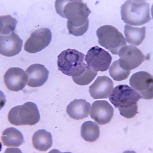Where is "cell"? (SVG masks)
<instances>
[{"label":"cell","mask_w":153,"mask_h":153,"mask_svg":"<svg viewBox=\"0 0 153 153\" xmlns=\"http://www.w3.org/2000/svg\"><path fill=\"white\" fill-rule=\"evenodd\" d=\"M32 142L33 147L36 149L45 152L52 146V136L50 132L45 130H39L34 133Z\"/></svg>","instance_id":"cell-17"},{"label":"cell","mask_w":153,"mask_h":153,"mask_svg":"<svg viewBox=\"0 0 153 153\" xmlns=\"http://www.w3.org/2000/svg\"><path fill=\"white\" fill-rule=\"evenodd\" d=\"M1 138L3 144L7 147H19L24 142L22 133L13 127L5 129L2 134Z\"/></svg>","instance_id":"cell-19"},{"label":"cell","mask_w":153,"mask_h":153,"mask_svg":"<svg viewBox=\"0 0 153 153\" xmlns=\"http://www.w3.org/2000/svg\"><path fill=\"white\" fill-rule=\"evenodd\" d=\"M18 23L15 18L7 15L1 16V34L8 35L15 30Z\"/></svg>","instance_id":"cell-21"},{"label":"cell","mask_w":153,"mask_h":153,"mask_svg":"<svg viewBox=\"0 0 153 153\" xmlns=\"http://www.w3.org/2000/svg\"><path fill=\"white\" fill-rule=\"evenodd\" d=\"M8 119L9 122L14 125L33 126L39 122L40 116L36 105L28 102L11 108L8 113Z\"/></svg>","instance_id":"cell-5"},{"label":"cell","mask_w":153,"mask_h":153,"mask_svg":"<svg viewBox=\"0 0 153 153\" xmlns=\"http://www.w3.org/2000/svg\"><path fill=\"white\" fill-rule=\"evenodd\" d=\"M109 96L111 102L115 107L118 108L120 114L124 117L131 119L138 113L137 103L142 97L128 85L116 86Z\"/></svg>","instance_id":"cell-2"},{"label":"cell","mask_w":153,"mask_h":153,"mask_svg":"<svg viewBox=\"0 0 153 153\" xmlns=\"http://www.w3.org/2000/svg\"><path fill=\"white\" fill-rule=\"evenodd\" d=\"M96 34L99 44L109 50L112 54L118 55L120 49L127 45L123 34L111 25H105L99 27Z\"/></svg>","instance_id":"cell-6"},{"label":"cell","mask_w":153,"mask_h":153,"mask_svg":"<svg viewBox=\"0 0 153 153\" xmlns=\"http://www.w3.org/2000/svg\"><path fill=\"white\" fill-rule=\"evenodd\" d=\"M130 85L140 96L146 100L153 98V76L144 71L135 73L131 76Z\"/></svg>","instance_id":"cell-9"},{"label":"cell","mask_w":153,"mask_h":153,"mask_svg":"<svg viewBox=\"0 0 153 153\" xmlns=\"http://www.w3.org/2000/svg\"><path fill=\"white\" fill-rule=\"evenodd\" d=\"M97 74V72L93 70L88 66L86 71L81 76L77 77H72V79L76 84L80 85H85L92 82Z\"/></svg>","instance_id":"cell-23"},{"label":"cell","mask_w":153,"mask_h":153,"mask_svg":"<svg viewBox=\"0 0 153 153\" xmlns=\"http://www.w3.org/2000/svg\"><path fill=\"white\" fill-rule=\"evenodd\" d=\"M100 133L99 127L94 122L91 121H86L81 126V136L87 142H96L99 137Z\"/></svg>","instance_id":"cell-20"},{"label":"cell","mask_w":153,"mask_h":153,"mask_svg":"<svg viewBox=\"0 0 153 153\" xmlns=\"http://www.w3.org/2000/svg\"><path fill=\"white\" fill-rule=\"evenodd\" d=\"M113 87L112 81L108 76H100L89 87V93L94 99L108 98Z\"/></svg>","instance_id":"cell-14"},{"label":"cell","mask_w":153,"mask_h":153,"mask_svg":"<svg viewBox=\"0 0 153 153\" xmlns=\"http://www.w3.org/2000/svg\"><path fill=\"white\" fill-rule=\"evenodd\" d=\"M52 37L50 29L45 28L37 29L31 33L25 43L24 50L30 53L39 52L49 45Z\"/></svg>","instance_id":"cell-10"},{"label":"cell","mask_w":153,"mask_h":153,"mask_svg":"<svg viewBox=\"0 0 153 153\" xmlns=\"http://www.w3.org/2000/svg\"><path fill=\"white\" fill-rule=\"evenodd\" d=\"M114 113V108L108 101L97 100L92 105L90 116L98 124L105 125L111 121Z\"/></svg>","instance_id":"cell-12"},{"label":"cell","mask_w":153,"mask_h":153,"mask_svg":"<svg viewBox=\"0 0 153 153\" xmlns=\"http://www.w3.org/2000/svg\"><path fill=\"white\" fill-rule=\"evenodd\" d=\"M55 7L57 13L67 19L69 33L75 36H82L87 31L88 19L91 11L82 1H56Z\"/></svg>","instance_id":"cell-1"},{"label":"cell","mask_w":153,"mask_h":153,"mask_svg":"<svg viewBox=\"0 0 153 153\" xmlns=\"http://www.w3.org/2000/svg\"><path fill=\"white\" fill-rule=\"evenodd\" d=\"M85 61L84 54L76 49L68 48L63 51L58 56V69L72 77H79L88 67Z\"/></svg>","instance_id":"cell-3"},{"label":"cell","mask_w":153,"mask_h":153,"mask_svg":"<svg viewBox=\"0 0 153 153\" xmlns=\"http://www.w3.org/2000/svg\"><path fill=\"white\" fill-rule=\"evenodd\" d=\"M150 7L145 1H127L121 7L122 19L133 26H142L152 19Z\"/></svg>","instance_id":"cell-4"},{"label":"cell","mask_w":153,"mask_h":153,"mask_svg":"<svg viewBox=\"0 0 153 153\" xmlns=\"http://www.w3.org/2000/svg\"><path fill=\"white\" fill-rule=\"evenodd\" d=\"M28 79L26 72L19 68H10L4 76L5 86L8 90L14 92L22 90L26 86Z\"/></svg>","instance_id":"cell-11"},{"label":"cell","mask_w":153,"mask_h":153,"mask_svg":"<svg viewBox=\"0 0 153 153\" xmlns=\"http://www.w3.org/2000/svg\"><path fill=\"white\" fill-rule=\"evenodd\" d=\"M111 77L115 81H120L125 80L128 77L130 71H126L120 66L118 60L114 61L109 69Z\"/></svg>","instance_id":"cell-22"},{"label":"cell","mask_w":153,"mask_h":153,"mask_svg":"<svg viewBox=\"0 0 153 153\" xmlns=\"http://www.w3.org/2000/svg\"><path fill=\"white\" fill-rule=\"evenodd\" d=\"M28 76L27 85L35 88L43 85L48 80L49 71L43 65L35 63L30 66L26 70Z\"/></svg>","instance_id":"cell-15"},{"label":"cell","mask_w":153,"mask_h":153,"mask_svg":"<svg viewBox=\"0 0 153 153\" xmlns=\"http://www.w3.org/2000/svg\"><path fill=\"white\" fill-rule=\"evenodd\" d=\"M0 52L2 55L8 57L19 54L22 49L23 41L14 32L9 35L0 36Z\"/></svg>","instance_id":"cell-13"},{"label":"cell","mask_w":153,"mask_h":153,"mask_svg":"<svg viewBox=\"0 0 153 153\" xmlns=\"http://www.w3.org/2000/svg\"><path fill=\"white\" fill-rule=\"evenodd\" d=\"M146 28L132 27L128 25H125L124 33L126 40L131 45L138 46L141 45L145 39Z\"/></svg>","instance_id":"cell-18"},{"label":"cell","mask_w":153,"mask_h":153,"mask_svg":"<svg viewBox=\"0 0 153 153\" xmlns=\"http://www.w3.org/2000/svg\"><path fill=\"white\" fill-rule=\"evenodd\" d=\"M91 106V104L85 100L76 99L67 107L66 111L71 118L76 120H82L88 117Z\"/></svg>","instance_id":"cell-16"},{"label":"cell","mask_w":153,"mask_h":153,"mask_svg":"<svg viewBox=\"0 0 153 153\" xmlns=\"http://www.w3.org/2000/svg\"><path fill=\"white\" fill-rule=\"evenodd\" d=\"M119 64L126 71L134 69L139 66L147 59L141 50L132 45H126L119 51Z\"/></svg>","instance_id":"cell-7"},{"label":"cell","mask_w":153,"mask_h":153,"mask_svg":"<svg viewBox=\"0 0 153 153\" xmlns=\"http://www.w3.org/2000/svg\"><path fill=\"white\" fill-rule=\"evenodd\" d=\"M85 59L88 66L93 70L104 72L109 69L112 57L108 52L97 46L88 51Z\"/></svg>","instance_id":"cell-8"}]
</instances>
